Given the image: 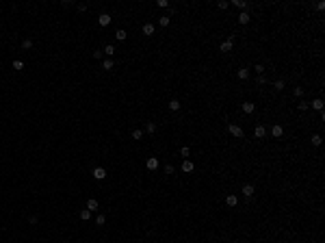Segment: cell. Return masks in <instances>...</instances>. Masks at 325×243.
Listing matches in <instances>:
<instances>
[{"instance_id": "cell-2", "label": "cell", "mask_w": 325, "mask_h": 243, "mask_svg": "<svg viewBox=\"0 0 325 243\" xmlns=\"http://www.w3.org/2000/svg\"><path fill=\"white\" fill-rule=\"evenodd\" d=\"M93 178H95V180H104V178H106V169H104V167H95V169H93Z\"/></svg>"}, {"instance_id": "cell-7", "label": "cell", "mask_w": 325, "mask_h": 243, "mask_svg": "<svg viewBox=\"0 0 325 243\" xmlns=\"http://www.w3.org/2000/svg\"><path fill=\"white\" fill-rule=\"evenodd\" d=\"M264 135H267V128H264V126H260V124H258V126H256V128H254V137H256V139H262V137H264Z\"/></svg>"}, {"instance_id": "cell-9", "label": "cell", "mask_w": 325, "mask_h": 243, "mask_svg": "<svg viewBox=\"0 0 325 243\" xmlns=\"http://www.w3.org/2000/svg\"><path fill=\"white\" fill-rule=\"evenodd\" d=\"M254 191H256V189H254V185H243V196H245V198H252V196H254Z\"/></svg>"}, {"instance_id": "cell-22", "label": "cell", "mask_w": 325, "mask_h": 243, "mask_svg": "<svg viewBox=\"0 0 325 243\" xmlns=\"http://www.w3.org/2000/svg\"><path fill=\"white\" fill-rule=\"evenodd\" d=\"M113 65H115V63H113L111 59H104V61H102V69H113Z\"/></svg>"}, {"instance_id": "cell-37", "label": "cell", "mask_w": 325, "mask_h": 243, "mask_svg": "<svg viewBox=\"0 0 325 243\" xmlns=\"http://www.w3.org/2000/svg\"><path fill=\"white\" fill-rule=\"evenodd\" d=\"M165 172H167V174H173V165H165Z\"/></svg>"}, {"instance_id": "cell-19", "label": "cell", "mask_w": 325, "mask_h": 243, "mask_svg": "<svg viewBox=\"0 0 325 243\" xmlns=\"http://www.w3.org/2000/svg\"><path fill=\"white\" fill-rule=\"evenodd\" d=\"M236 202H238L236 196H228V198H226V204H228V206H236Z\"/></svg>"}, {"instance_id": "cell-18", "label": "cell", "mask_w": 325, "mask_h": 243, "mask_svg": "<svg viewBox=\"0 0 325 243\" xmlns=\"http://www.w3.org/2000/svg\"><path fill=\"white\" fill-rule=\"evenodd\" d=\"M104 54H106V57H113V54H115V46H113V43L104 46Z\"/></svg>"}, {"instance_id": "cell-24", "label": "cell", "mask_w": 325, "mask_h": 243, "mask_svg": "<svg viewBox=\"0 0 325 243\" xmlns=\"http://www.w3.org/2000/svg\"><path fill=\"white\" fill-rule=\"evenodd\" d=\"M178 109H180V102H178V100H171V102H169V111H178Z\"/></svg>"}, {"instance_id": "cell-17", "label": "cell", "mask_w": 325, "mask_h": 243, "mask_svg": "<svg viewBox=\"0 0 325 243\" xmlns=\"http://www.w3.org/2000/svg\"><path fill=\"white\" fill-rule=\"evenodd\" d=\"M145 133H150V135L156 133V124H154V121H147V124H145Z\"/></svg>"}, {"instance_id": "cell-3", "label": "cell", "mask_w": 325, "mask_h": 243, "mask_svg": "<svg viewBox=\"0 0 325 243\" xmlns=\"http://www.w3.org/2000/svg\"><path fill=\"white\" fill-rule=\"evenodd\" d=\"M232 41H234V35H232L230 39H226V41H223V43L219 46V48H221V52H230V50H232V46H234Z\"/></svg>"}, {"instance_id": "cell-36", "label": "cell", "mask_w": 325, "mask_h": 243, "mask_svg": "<svg viewBox=\"0 0 325 243\" xmlns=\"http://www.w3.org/2000/svg\"><path fill=\"white\" fill-rule=\"evenodd\" d=\"M158 7H163V9H165V7H169V2H167V0H158Z\"/></svg>"}, {"instance_id": "cell-14", "label": "cell", "mask_w": 325, "mask_h": 243, "mask_svg": "<svg viewBox=\"0 0 325 243\" xmlns=\"http://www.w3.org/2000/svg\"><path fill=\"white\" fill-rule=\"evenodd\" d=\"M143 35H154V24H143Z\"/></svg>"}, {"instance_id": "cell-10", "label": "cell", "mask_w": 325, "mask_h": 243, "mask_svg": "<svg viewBox=\"0 0 325 243\" xmlns=\"http://www.w3.org/2000/svg\"><path fill=\"white\" fill-rule=\"evenodd\" d=\"M126 37H128V33L124 31V28H117V31H115V39H117V41H126Z\"/></svg>"}, {"instance_id": "cell-23", "label": "cell", "mask_w": 325, "mask_h": 243, "mask_svg": "<svg viewBox=\"0 0 325 243\" xmlns=\"http://www.w3.org/2000/svg\"><path fill=\"white\" fill-rule=\"evenodd\" d=\"M234 7H238L241 11H245V9H247V2H245V0H234Z\"/></svg>"}, {"instance_id": "cell-12", "label": "cell", "mask_w": 325, "mask_h": 243, "mask_svg": "<svg viewBox=\"0 0 325 243\" xmlns=\"http://www.w3.org/2000/svg\"><path fill=\"white\" fill-rule=\"evenodd\" d=\"M254 109H256V104L254 102H243V113H254Z\"/></svg>"}, {"instance_id": "cell-16", "label": "cell", "mask_w": 325, "mask_h": 243, "mask_svg": "<svg viewBox=\"0 0 325 243\" xmlns=\"http://www.w3.org/2000/svg\"><path fill=\"white\" fill-rule=\"evenodd\" d=\"M98 206H100V204H98L95 198H91V200L87 202V211H98Z\"/></svg>"}, {"instance_id": "cell-5", "label": "cell", "mask_w": 325, "mask_h": 243, "mask_svg": "<svg viewBox=\"0 0 325 243\" xmlns=\"http://www.w3.org/2000/svg\"><path fill=\"white\" fill-rule=\"evenodd\" d=\"M193 169H195V165H193V161H189V159H184V161H182V172H184V174H191V172H193Z\"/></svg>"}, {"instance_id": "cell-4", "label": "cell", "mask_w": 325, "mask_h": 243, "mask_svg": "<svg viewBox=\"0 0 325 243\" xmlns=\"http://www.w3.org/2000/svg\"><path fill=\"white\" fill-rule=\"evenodd\" d=\"M145 167L150 169V172L158 169V159H156V156H150V159H147V163H145Z\"/></svg>"}, {"instance_id": "cell-38", "label": "cell", "mask_w": 325, "mask_h": 243, "mask_svg": "<svg viewBox=\"0 0 325 243\" xmlns=\"http://www.w3.org/2000/svg\"><path fill=\"white\" fill-rule=\"evenodd\" d=\"M258 85H267V78H264V76H258Z\"/></svg>"}, {"instance_id": "cell-20", "label": "cell", "mask_w": 325, "mask_h": 243, "mask_svg": "<svg viewBox=\"0 0 325 243\" xmlns=\"http://www.w3.org/2000/svg\"><path fill=\"white\" fill-rule=\"evenodd\" d=\"M80 219H85V222H89V219H91V211H87V208H83V211H80Z\"/></svg>"}, {"instance_id": "cell-26", "label": "cell", "mask_w": 325, "mask_h": 243, "mask_svg": "<svg viewBox=\"0 0 325 243\" xmlns=\"http://www.w3.org/2000/svg\"><path fill=\"white\" fill-rule=\"evenodd\" d=\"M22 48H24V50H31V48H33V41H31V39H24V41H22Z\"/></svg>"}, {"instance_id": "cell-34", "label": "cell", "mask_w": 325, "mask_h": 243, "mask_svg": "<svg viewBox=\"0 0 325 243\" xmlns=\"http://www.w3.org/2000/svg\"><path fill=\"white\" fill-rule=\"evenodd\" d=\"M254 69L258 72V76H262V72H264V65H262V63H258V65H256Z\"/></svg>"}, {"instance_id": "cell-32", "label": "cell", "mask_w": 325, "mask_h": 243, "mask_svg": "<svg viewBox=\"0 0 325 243\" xmlns=\"http://www.w3.org/2000/svg\"><path fill=\"white\" fill-rule=\"evenodd\" d=\"M22 67H24V63H22L20 59H15V61H13V69H22Z\"/></svg>"}, {"instance_id": "cell-11", "label": "cell", "mask_w": 325, "mask_h": 243, "mask_svg": "<svg viewBox=\"0 0 325 243\" xmlns=\"http://www.w3.org/2000/svg\"><path fill=\"white\" fill-rule=\"evenodd\" d=\"M236 76H238L241 80H247V78H249V69H247V67H241V69L236 72Z\"/></svg>"}, {"instance_id": "cell-25", "label": "cell", "mask_w": 325, "mask_h": 243, "mask_svg": "<svg viewBox=\"0 0 325 243\" xmlns=\"http://www.w3.org/2000/svg\"><path fill=\"white\" fill-rule=\"evenodd\" d=\"M297 107H299V111H308V109H310V102H306V100H301V102H299Z\"/></svg>"}, {"instance_id": "cell-15", "label": "cell", "mask_w": 325, "mask_h": 243, "mask_svg": "<svg viewBox=\"0 0 325 243\" xmlns=\"http://www.w3.org/2000/svg\"><path fill=\"white\" fill-rule=\"evenodd\" d=\"M310 104H312V109H314V111H323V100H321V98H316V100H312Z\"/></svg>"}, {"instance_id": "cell-27", "label": "cell", "mask_w": 325, "mask_h": 243, "mask_svg": "<svg viewBox=\"0 0 325 243\" xmlns=\"http://www.w3.org/2000/svg\"><path fill=\"white\" fill-rule=\"evenodd\" d=\"M132 139H143V130H132Z\"/></svg>"}, {"instance_id": "cell-28", "label": "cell", "mask_w": 325, "mask_h": 243, "mask_svg": "<svg viewBox=\"0 0 325 243\" xmlns=\"http://www.w3.org/2000/svg\"><path fill=\"white\" fill-rule=\"evenodd\" d=\"M321 141H323L321 135H312V143H314V145H321Z\"/></svg>"}, {"instance_id": "cell-33", "label": "cell", "mask_w": 325, "mask_h": 243, "mask_svg": "<svg viewBox=\"0 0 325 243\" xmlns=\"http://www.w3.org/2000/svg\"><path fill=\"white\" fill-rule=\"evenodd\" d=\"M104 219H106L104 215H98V217H95V224H98V226H102V224H104Z\"/></svg>"}, {"instance_id": "cell-13", "label": "cell", "mask_w": 325, "mask_h": 243, "mask_svg": "<svg viewBox=\"0 0 325 243\" xmlns=\"http://www.w3.org/2000/svg\"><path fill=\"white\" fill-rule=\"evenodd\" d=\"M249 20H252V15L245 13V11H241V15H238V24H249Z\"/></svg>"}, {"instance_id": "cell-21", "label": "cell", "mask_w": 325, "mask_h": 243, "mask_svg": "<svg viewBox=\"0 0 325 243\" xmlns=\"http://www.w3.org/2000/svg\"><path fill=\"white\" fill-rule=\"evenodd\" d=\"M169 22H171V17H169V15H161V20H158L161 26H169Z\"/></svg>"}, {"instance_id": "cell-1", "label": "cell", "mask_w": 325, "mask_h": 243, "mask_svg": "<svg viewBox=\"0 0 325 243\" xmlns=\"http://www.w3.org/2000/svg\"><path fill=\"white\" fill-rule=\"evenodd\" d=\"M228 133H230L232 137H236V139H241V137H243V128H241V126H236V124H228Z\"/></svg>"}, {"instance_id": "cell-30", "label": "cell", "mask_w": 325, "mask_h": 243, "mask_svg": "<svg viewBox=\"0 0 325 243\" xmlns=\"http://www.w3.org/2000/svg\"><path fill=\"white\" fill-rule=\"evenodd\" d=\"M180 154H182L184 159H189V154H191V148H187V145H184V148L180 150Z\"/></svg>"}, {"instance_id": "cell-31", "label": "cell", "mask_w": 325, "mask_h": 243, "mask_svg": "<svg viewBox=\"0 0 325 243\" xmlns=\"http://www.w3.org/2000/svg\"><path fill=\"white\" fill-rule=\"evenodd\" d=\"M217 7H219V9H228V7H230V2H226V0H219Z\"/></svg>"}, {"instance_id": "cell-29", "label": "cell", "mask_w": 325, "mask_h": 243, "mask_svg": "<svg viewBox=\"0 0 325 243\" xmlns=\"http://www.w3.org/2000/svg\"><path fill=\"white\" fill-rule=\"evenodd\" d=\"M273 87H275L278 91H282V89H284V80H282V78H280V80H275V85H273Z\"/></svg>"}, {"instance_id": "cell-8", "label": "cell", "mask_w": 325, "mask_h": 243, "mask_svg": "<svg viewBox=\"0 0 325 243\" xmlns=\"http://www.w3.org/2000/svg\"><path fill=\"white\" fill-rule=\"evenodd\" d=\"M271 135H273V137H275V139H280V137L284 135V128H282L280 124H275V126H273V128H271Z\"/></svg>"}, {"instance_id": "cell-35", "label": "cell", "mask_w": 325, "mask_h": 243, "mask_svg": "<svg viewBox=\"0 0 325 243\" xmlns=\"http://www.w3.org/2000/svg\"><path fill=\"white\" fill-rule=\"evenodd\" d=\"M295 95H297V98H301V95H304V89H301V87H295Z\"/></svg>"}, {"instance_id": "cell-6", "label": "cell", "mask_w": 325, "mask_h": 243, "mask_svg": "<svg viewBox=\"0 0 325 243\" xmlns=\"http://www.w3.org/2000/svg\"><path fill=\"white\" fill-rule=\"evenodd\" d=\"M111 20H113V17H111L109 13H102V15L98 17V24H100V26H109V24H111Z\"/></svg>"}]
</instances>
